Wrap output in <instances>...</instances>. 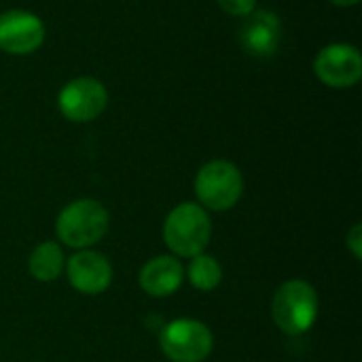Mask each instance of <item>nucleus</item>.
I'll list each match as a JSON object with an SVG mask.
<instances>
[{
	"instance_id": "f257e3e1",
	"label": "nucleus",
	"mask_w": 362,
	"mask_h": 362,
	"mask_svg": "<svg viewBox=\"0 0 362 362\" xmlns=\"http://www.w3.org/2000/svg\"><path fill=\"white\" fill-rule=\"evenodd\" d=\"M110 227V214L106 206L98 199L83 197L74 199L62 208L55 218V235L57 240L74 250L93 248L102 242Z\"/></svg>"
},
{
	"instance_id": "f03ea898",
	"label": "nucleus",
	"mask_w": 362,
	"mask_h": 362,
	"mask_svg": "<svg viewBox=\"0 0 362 362\" xmlns=\"http://www.w3.org/2000/svg\"><path fill=\"white\" fill-rule=\"evenodd\" d=\"M212 240V218L199 204L182 202L163 221V242L178 259H193L206 252Z\"/></svg>"
},
{
	"instance_id": "7ed1b4c3",
	"label": "nucleus",
	"mask_w": 362,
	"mask_h": 362,
	"mask_svg": "<svg viewBox=\"0 0 362 362\" xmlns=\"http://www.w3.org/2000/svg\"><path fill=\"white\" fill-rule=\"evenodd\" d=\"M318 293L305 280H286L278 286L272 299L274 325L291 337L305 335L318 320Z\"/></svg>"
},
{
	"instance_id": "20e7f679",
	"label": "nucleus",
	"mask_w": 362,
	"mask_h": 362,
	"mask_svg": "<svg viewBox=\"0 0 362 362\" xmlns=\"http://www.w3.org/2000/svg\"><path fill=\"white\" fill-rule=\"evenodd\" d=\"M193 189L204 210L227 212L244 195V176L235 163L227 159H212L199 168Z\"/></svg>"
},
{
	"instance_id": "39448f33",
	"label": "nucleus",
	"mask_w": 362,
	"mask_h": 362,
	"mask_svg": "<svg viewBox=\"0 0 362 362\" xmlns=\"http://www.w3.org/2000/svg\"><path fill=\"white\" fill-rule=\"evenodd\" d=\"M159 350L170 362H204L214 350V335L202 320L176 318L161 327Z\"/></svg>"
},
{
	"instance_id": "423d86ee",
	"label": "nucleus",
	"mask_w": 362,
	"mask_h": 362,
	"mask_svg": "<svg viewBox=\"0 0 362 362\" xmlns=\"http://www.w3.org/2000/svg\"><path fill=\"white\" fill-rule=\"evenodd\" d=\"M106 106L108 91L104 83L93 76L72 78L57 93V108L72 123H87L98 119Z\"/></svg>"
},
{
	"instance_id": "0eeeda50",
	"label": "nucleus",
	"mask_w": 362,
	"mask_h": 362,
	"mask_svg": "<svg viewBox=\"0 0 362 362\" xmlns=\"http://www.w3.org/2000/svg\"><path fill=\"white\" fill-rule=\"evenodd\" d=\"M316 76L333 89L354 87L362 76V55L354 45L333 42L318 51L314 59Z\"/></svg>"
},
{
	"instance_id": "6e6552de",
	"label": "nucleus",
	"mask_w": 362,
	"mask_h": 362,
	"mask_svg": "<svg viewBox=\"0 0 362 362\" xmlns=\"http://www.w3.org/2000/svg\"><path fill=\"white\" fill-rule=\"evenodd\" d=\"M64 272H66L68 284L76 293L87 295V297L106 293L115 278L112 263L108 261V257L93 248L76 250L70 259H66Z\"/></svg>"
},
{
	"instance_id": "1a4fd4ad",
	"label": "nucleus",
	"mask_w": 362,
	"mask_h": 362,
	"mask_svg": "<svg viewBox=\"0 0 362 362\" xmlns=\"http://www.w3.org/2000/svg\"><path fill=\"white\" fill-rule=\"evenodd\" d=\"M45 23L30 11L11 8L0 13V49L13 55H28L40 49Z\"/></svg>"
},
{
	"instance_id": "9d476101",
	"label": "nucleus",
	"mask_w": 362,
	"mask_h": 362,
	"mask_svg": "<svg viewBox=\"0 0 362 362\" xmlns=\"http://www.w3.org/2000/svg\"><path fill=\"white\" fill-rule=\"evenodd\" d=\"M282 40V21L276 13L255 8L240 28V45L255 57H269L278 51Z\"/></svg>"
},
{
	"instance_id": "9b49d317",
	"label": "nucleus",
	"mask_w": 362,
	"mask_h": 362,
	"mask_svg": "<svg viewBox=\"0 0 362 362\" xmlns=\"http://www.w3.org/2000/svg\"><path fill=\"white\" fill-rule=\"evenodd\" d=\"M185 282V267L174 255H159L148 259L138 274V286L153 299L174 295Z\"/></svg>"
},
{
	"instance_id": "f8f14e48",
	"label": "nucleus",
	"mask_w": 362,
	"mask_h": 362,
	"mask_svg": "<svg viewBox=\"0 0 362 362\" xmlns=\"http://www.w3.org/2000/svg\"><path fill=\"white\" fill-rule=\"evenodd\" d=\"M66 267V257L64 250L57 242L47 240L34 246V250L28 257V272L36 282L49 284L55 282Z\"/></svg>"
},
{
	"instance_id": "ddd939ff",
	"label": "nucleus",
	"mask_w": 362,
	"mask_h": 362,
	"mask_svg": "<svg viewBox=\"0 0 362 362\" xmlns=\"http://www.w3.org/2000/svg\"><path fill=\"white\" fill-rule=\"evenodd\" d=\"M185 278L189 280V284L195 291L210 293L223 282V265L218 263L216 257L202 252V255L189 259V265L185 269Z\"/></svg>"
},
{
	"instance_id": "4468645a",
	"label": "nucleus",
	"mask_w": 362,
	"mask_h": 362,
	"mask_svg": "<svg viewBox=\"0 0 362 362\" xmlns=\"http://www.w3.org/2000/svg\"><path fill=\"white\" fill-rule=\"evenodd\" d=\"M218 6L233 17H248L257 8V0H216Z\"/></svg>"
},
{
	"instance_id": "2eb2a0df",
	"label": "nucleus",
	"mask_w": 362,
	"mask_h": 362,
	"mask_svg": "<svg viewBox=\"0 0 362 362\" xmlns=\"http://www.w3.org/2000/svg\"><path fill=\"white\" fill-rule=\"evenodd\" d=\"M346 248L352 252V257L356 261L362 259V225L361 223H354L352 229L346 233Z\"/></svg>"
},
{
	"instance_id": "dca6fc26",
	"label": "nucleus",
	"mask_w": 362,
	"mask_h": 362,
	"mask_svg": "<svg viewBox=\"0 0 362 362\" xmlns=\"http://www.w3.org/2000/svg\"><path fill=\"white\" fill-rule=\"evenodd\" d=\"M333 4H337V6H354V4H358L361 0H331Z\"/></svg>"
}]
</instances>
